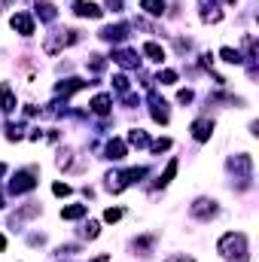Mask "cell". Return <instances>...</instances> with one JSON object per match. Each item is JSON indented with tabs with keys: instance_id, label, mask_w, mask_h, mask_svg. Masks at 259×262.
<instances>
[{
	"instance_id": "cell-1",
	"label": "cell",
	"mask_w": 259,
	"mask_h": 262,
	"mask_svg": "<svg viewBox=\"0 0 259 262\" xmlns=\"http://www.w3.org/2000/svg\"><path fill=\"white\" fill-rule=\"evenodd\" d=\"M217 250H220L223 259L247 262V235H241V232H226V235L217 241Z\"/></svg>"
},
{
	"instance_id": "cell-2",
	"label": "cell",
	"mask_w": 259,
	"mask_h": 262,
	"mask_svg": "<svg viewBox=\"0 0 259 262\" xmlns=\"http://www.w3.org/2000/svg\"><path fill=\"white\" fill-rule=\"evenodd\" d=\"M34 186H37V168H25V171H18V174L12 177L9 192H12V195H21V192H31Z\"/></svg>"
},
{
	"instance_id": "cell-3",
	"label": "cell",
	"mask_w": 259,
	"mask_h": 262,
	"mask_svg": "<svg viewBox=\"0 0 259 262\" xmlns=\"http://www.w3.org/2000/svg\"><path fill=\"white\" fill-rule=\"evenodd\" d=\"M217 210H220V207H217V201H213V198H198V201L192 204V216H195V220H204V223H207V220H213V216H217Z\"/></svg>"
},
{
	"instance_id": "cell-4",
	"label": "cell",
	"mask_w": 259,
	"mask_h": 262,
	"mask_svg": "<svg viewBox=\"0 0 259 262\" xmlns=\"http://www.w3.org/2000/svg\"><path fill=\"white\" fill-rule=\"evenodd\" d=\"M101 6L98 3H92V0H76L73 3V15H79V18H101Z\"/></svg>"
},
{
	"instance_id": "cell-5",
	"label": "cell",
	"mask_w": 259,
	"mask_h": 262,
	"mask_svg": "<svg viewBox=\"0 0 259 262\" xmlns=\"http://www.w3.org/2000/svg\"><path fill=\"white\" fill-rule=\"evenodd\" d=\"M9 25H12L21 37H31V34H34V18H31L28 12H15V15L9 18Z\"/></svg>"
},
{
	"instance_id": "cell-6",
	"label": "cell",
	"mask_w": 259,
	"mask_h": 262,
	"mask_svg": "<svg viewBox=\"0 0 259 262\" xmlns=\"http://www.w3.org/2000/svg\"><path fill=\"white\" fill-rule=\"evenodd\" d=\"M125 37H128V28L125 25H110V28L101 31V40H107V43H122Z\"/></svg>"
},
{
	"instance_id": "cell-7",
	"label": "cell",
	"mask_w": 259,
	"mask_h": 262,
	"mask_svg": "<svg viewBox=\"0 0 259 262\" xmlns=\"http://www.w3.org/2000/svg\"><path fill=\"white\" fill-rule=\"evenodd\" d=\"M210 134H213V122H210V119H195L192 122V137L198 143H204Z\"/></svg>"
},
{
	"instance_id": "cell-8",
	"label": "cell",
	"mask_w": 259,
	"mask_h": 262,
	"mask_svg": "<svg viewBox=\"0 0 259 262\" xmlns=\"http://www.w3.org/2000/svg\"><path fill=\"white\" fill-rule=\"evenodd\" d=\"M0 110H3V113H12V110H15V95H12L9 82L0 85Z\"/></svg>"
},
{
	"instance_id": "cell-9",
	"label": "cell",
	"mask_w": 259,
	"mask_h": 262,
	"mask_svg": "<svg viewBox=\"0 0 259 262\" xmlns=\"http://www.w3.org/2000/svg\"><path fill=\"white\" fill-rule=\"evenodd\" d=\"M113 61L122 67H137V52H131V49H116L113 52Z\"/></svg>"
},
{
	"instance_id": "cell-10",
	"label": "cell",
	"mask_w": 259,
	"mask_h": 262,
	"mask_svg": "<svg viewBox=\"0 0 259 262\" xmlns=\"http://www.w3.org/2000/svg\"><path fill=\"white\" fill-rule=\"evenodd\" d=\"M110 104H113V98H110V95H95L89 107H92L98 116H104V113H110Z\"/></svg>"
},
{
	"instance_id": "cell-11",
	"label": "cell",
	"mask_w": 259,
	"mask_h": 262,
	"mask_svg": "<svg viewBox=\"0 0 259 262\" xmlns=\"http://www.w3.org/2000/svg\"><path fill=\"white\" fill-rule=\"evenodd\" d=\"M143 55H146L149 61H156V64L165 61V49H162L159 43H143Z\"/></svg>"
},
{
	"instance_id": "cell-12",
	"label": "cell",
	"mask_w": 259,
	"mask_h": 262,
	"mask_svg": "<svg viewBox=\"0 0 259 262\" xmlns=\"http://www.w3.org/2000/svg\"><path fill=\"white\" fill-rule=\"evenodd\" d=\"M149 101H153V119H156V122H168V104H165L162 98H156V95H153Z\"/></svg>"
},
{
	"instance_id": "cell-13",
	"label": "cell",
	"mask_w": 259,
	"mask_h": 262,
	"mask_svg": "<svg viewBox=\"0 0 259 262\" xmlns=\"http://www.w3.org/2000/svg\"><path fill=\"white\" fill-rule=\"evenodd\" d=\"M125 152H128V149H125V143H122V140H110V143H107V159L122 162V159H125Z\"/></svg>"
},
{
	"instance_id": "cell-14",
	"label": "cell",
	"mask_w": 259,
	"mask_h": 262,
	"mask_svg": "<svg viewBox=\"0 0 259 262\" xmlns=\"http://www.w3.org/2000/svg\"><path fill=\"white\" fill-rule=\"evenodd\" d=\"M177 168H180V165H177V159H171V162H168V168H165V171L159 174V180H156V186H162V189H165V186H168V183L174 180V174H177Z\"/></svg>"
},
{
	"instance_id": "cell-15",
	"label": "cell",
	"mask_w": 259,
	"mask_h": 262,
	"mask_svg": "<svg viewBox=\"0 0 259 262\" xmlns=\"http://www.w3.org/2000/svg\"><path fill=\"white\" fill-rule=\"evenodd\" d=\"M201 18H204V21H220V18H223V12L217 9V3H213V0H210V3H207V0H201Z\"/></svg>"
},
{
	"instance_id": "cell-16",
	"label": "cell",
	"mask_w": 259,
	"mask_h": 262,
	"mask_svg": "<svg viewBox=\"0 0 259 262\" xmlns=\"http://www.w3.org/2000/svg\"><path fill=\"white\" fill-rule=\"evenodd\" d=\"M89 213L85 204H70V207H61V220H82Z\"/></svg>"
},
{
	"instance_id": "cell-17",
	"label": "cell",
	"mask_w": 259,
	"mask_h": 262,
	"mask_svg": "<svg viewBox=\"0 0 259 262\" xmlns=\"http://www.w3.org/2000/svg\"><path fill=\"white\" fill-rule=\"evenodd\" d=\"M165 6H168L165 0H140V9H143L146 15H162Z\"/></svg>"
},
{
	"instance_id": "cell-18",
	"label": "cell",
	"mask_w": 259,
	"mask_h": 262,
	"mask_svg": "<svg viewBox=\"0 0 259 262\" xmlns=\"http://www.w3.org/2000/svg\"><path fill=\"white\" fill-rule=\"evenodd\" d=\"M37 12H40L43 21H52V18H55V6H52L49 0H37Z\"/></svg>"
},
{
	"instance_id": "cell-19",
	"label": "cell",
	"mask_w": 259,
	"mask_h": 262,
	"mask_svg": "<svg viewBox=\"0 0 259 262\" xmlns=\"http://www.w3.org/2000/svg\"><path fill=\"white\" fill-rule=\"evenodd\" d=\"M128 143H131V146H146V143H149V137H146V131L134 128V131H128Z\"/></svg>"
},
{
	"instance_id": "cell-20",
	"label": "cell",
	"mask_w": 259,
	"mask_h": 262,
	"mask_svg": "<svg viewBox=\"0 0 259 262\" xmlns=\"http://www.w3.org/2000/svg\"><path fill=\"white\" fill-rule=\"evenodd\" d=\"M220 55H223L226 64H241V52H238V49H229V46H226V49H220Z\"/></svg>"
},
{
	"instance_id": "cell-21",
	"label": "cell",
	"mask_w": 259,
	"mask_h": 262,
	"mask_svg": "<svg viewBox=\"0 0 259 262\" xmlns=\"http://www.w3.org/2000/svg\"><path fill=\"white\" fill-rule=\"evenodd\" d=\"M153 244H156V238H153V235H146V238H134V244H131V247H134V250H140V253H146Z\"/></svg>"
},
{
	"instance_id": "cell-22",
	"label": "cell",
	"mask_w": 259,
	"mask_h": 262,
	"mask_svg": "<svg viewBox=\"0 0 259 262\" xmlns=\"http://www.w3.org/2000/svg\"><path fill=\"white\" fill-rule=\"evenodd\" d=\"M82 235H85V238H89V241H95V238H98V235H101V226H98V223H95V220H89V226H85V229H82Z\"/></svg>"
},
{
	"instance_id": "cell-23",
	"label": "cell",
	"mask_w": 259,
	"mask_h": 262,
	"mask_svg": "<svg viewBox=\"0 0 259 262\" xmlns=\"http://www.w3.org/2000/svg\"><path fill=\"white\" fill-rule=\"evenodd\" d=\"M159 82H162V85H171V82H177V73H174V70H162V73H159Z\"/></svg>"
},
{
	"instance_id": "cell-24",
	"label": "cell",
	"mask_w": 259,
	"mask_h": 262,
	"mask_svg": "<svg viewBox=\"0 0 259 262\" xmlns=\"http://www.w3.org/2000/svg\"><path fill=\"white\" fill-rule=\"evenodd\" d=\"M104 220H107V223H116V220H122V207H110V210H104Z\"/></svg>"
},
{
	"instance_id": "cell-25",
	"label": "cell",
	"mask_w": 259,
	"mask_h": 262,
	"mask_svg": "<svg viewBox=\"0 0 259 262\" xmlns=\"http://www.w3.org/2000/svg\"><path fill=\"white\" fill-rule=\"evenodd\" d=\"M113 82H116V89H119V92H128V76L116 73V76H113Z\"/></svg>"
},
{
	"instance_id": "cell-26",
	"label": "cell",
	"mask_w": 259,
	"mask_h": 262,
	"mask_svg": "<svg viewBox=\"0 0 259 262\" xmlns=\"http://www.w3.org/2000/svg\"><path fill=\"white\" fill-rule=\"evenodd\" d=\"M52 192H55V195H70V192H73V189H70V186H67V183H55V186H52Z\"/></svg>"
},
{
	"instance_id": "cell-27",
	"label": "cell",
	"mask_w": 259,
	"mask_h": 262,
	"mask_svg": "<svg viewBox=\"0 0 259 262\" xmlns=\"http://www.w3.org/2000/svg\"><path fill=\"white\" fill-rule=\"evenodd\" d=\"M168 146H171V140H168V137H162V140H156V143H153V149H156V152H162V149H168Z\"/></svg>"
},
{
	"instance_id": "cell-28",
	"label": "cell",
	"mask_w": 259,
	"mask_h": 262,
	"mask_svg": "<svg viewBox=\"0 0 259 262\" xmlns=\"http://www.w3.org/2000/svg\"><path fill=\"white\" fill-rule=\"evenodd\" d=\"M177 101H180V104H189V101H192V92H189V89H183V92L177 95Z\"/></svg>"
},
{
	"instance_id": "cell-29",
	"label": "cell",
	"mask_w": 259,
	"mask_h": 262,
	"mask_svg": "<svg viewBox=\"0 0 259 262\" xmlns=\"http://www.w3.org/2000/svg\"><path fill=\"white\" fill-rule=\"evenodd\" d=\"M168 262H195V259H192V256H171Z\"/></svg>"
},
{
	"instance_id": "cell-30",
	"label": "cell",
	"mask_w": 259,
	"mask_h": 262,
	"mask_svg": "<svg viewBox=\"0 0 259 262\" xmlns=\"http://www.w3.org/2000/svg\"><path fill=\"white\" fill-rule=\"evenodd\" d=\"M92 262H110V256H107V253H101L98 259H92Z\"/></svg>"
},
{
	"instance_id": "cell-31",
	"label": "cell",
	"mask_w": 259,
	"mask_h": 262,
	"mask_svg": "<svg viewBox=\"0 0 259 262\" xmlns=\"http://www.w3.org/2000/svg\"><path fill=\"white\" fill-rule=\"evenodd\" d=\"M3 250H6V238L0 235V253H3Z\"/></svg>"
},
{
	"instance_id": "cell-32",
	"label": "cell",
	"mask_w": 259,
	"mask_h": 262,
	"mask_svg": "<svg viewBox=\"0 0 259 262\" xmlns=\"http://www.w3.org/2000/svg\"><path fill=\"white\" fill-rule=\"evenodd\" d=\"M3 6H9V0H0V9H3Z\"/></svg>"
},
{
	"instance_id": "cell-33",
	"label": "cell",
	"mask_w": 259,
	"mask_h": 262,
	"mask_svg": "<svg viewBox=\"0 0 259 262\" xmlns=\"http://www.w3.org/2000/svg\"><path fill=\"white\" fill-rule=\"evenodd\" d=\"M3 174H6V165H0V177H3Z\"/></svg>"
},
{
	"instance_id": "cell-34",
	"label": "cell",
	"mask_w": 259,
	"mask_h": 262,
	"mask_svg": "<svg viewBox=\"0 0 259 262\" xmlns=\"http://www.w3.org/2000/svg\"><path fill=\"white\" fill-rule=\"evenodd\" d=\"M0 207H3V195H0Z\"/></svg>"
}]
</instances>
